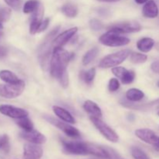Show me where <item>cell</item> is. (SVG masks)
<instances>
[{"mask_svg":"<svg viewBox=\"0 0 159 159\" xmlns=\"http://www.w3.org/2000/svg\"><path fill=\"white\" fill-rule=\"evenodd\" d=\"M135 134L139 139L152 145L155 150L159 152V137L155 132L149 129H138L135 131Z\"/></svg>","mask_w":159,"mask_h":159,"instance_id":"obj_10","label":"cell"},{"mask_svg":"<svg viewBox=\"0 0 159 159\" xmlns=\"http://www.w3.org/2000/svg\"><path fill=\"white\" fill-rule=\"evenodd\" d=\"M3 28V26H2V23H0V30H2Z\"/></svg>","mask_w":159,"mask_h":159,"instance_id":"obj_42","label":"cell"},{"mask_svg":"<svg viewBox=\"0 0 159 159\" xmlns=\"http://www.w3.org/2000/svg\"><path fill=\"white\" fill-rule=\"evenodd\" d=\"M110 30L115 31L119 34H128V33H134L140 31L141 26L138 22L135 21H126L122 23H116L110 25L108 27Z\"/></svg>","mask_w":159,"mask_h":159,"instance_id":"obj_9","label":"cell"},{"mask_svg":"<svg viewBox=\"0 0 159 159\" xmlns=\"http://www.w3.org/2000/svg\"><path fill=\"white\" fill-rule=\"evenodd\" d=\"M135 76L136 75H135L134 71L127 70V71L124 72V74L123 75L122 77L120 78V80L123 83L126 84V85H127V84H130L134 82V80L135 79Z\"/></svg>","mask_w":159,"mask_h":159,"instance_id":"obj_30","label":"cell"},{"mask_svg":"<svg viewBox=\"0 0 159 159\" xmlns=\"http://www.w3.org/2000/svg\"><path fill=\"white\" fill-rule=\"evenodd\" d=\"M158 116H159V111L158 112Z\"/></svg>","mask_w":159,"mask_h":159,"instance_id":"obj_46","label":"cell"},{"mask_svg":"<svg viewBox=\"0 0 159 159\" xmlns=\"http://www.w3.org/2000/svg\"><path fill=\"white\" fill-rule=\"evenodd\" d=\"M59 29H60V26H57L53 30H51L45 37L44 40L39 48V61H40V65L43 70L48 69V66H49V62H51L50 56L51 54V50H52V48L54 49L53 40H54L55 35L57 34Z\"/></svg>","mask_w":159,"mask_h":159,"instance_id":"obj_2","label":"cell"},{"mask_svg":"<svg viewBox=\"0 0 159 159\" xmlns=\"http://www.w3.org/2000/svg\"><path fill=\"white\" fill-rule=\"evenodd\" d=\"M158 8L153 0H148L143 7V15L147 18L153 19L158 16Z\"/></svg>","mask_w":159,"mask_h":159,"instance_id":"obj_16","label":"cell"},{"mask_svg":"<svg viewBox=\"0 0 159 159\" xmlns=\"http://www.w3.org/2000/svg\"><path fill=\"white\" fill-rule=\"evenodd\" d=\"M49 23H50L49 18H46L44 20H43V22H42L41 24H40V27H39L38 32H42V31L45 30L48 28V25H49Z\"/></svg>","mask_w":159,"mask_h":159,"instance_id":"obj_37","label":"cell"},{"mask_svg":"<svg viewBox=\"0 0 159 159\" xmlns=\"http://www.w3.org/2000/svg\"><path fill=\"white\" fill-rule=\"evenodd\" d=\"M78 32V27H72L64 31L55 37L53 40V48H62Z\"/></svg>","mask_w":159,"mask_h":159,"instance_id":"obj_13","label":"cell"},{"mask_svg":"<svg viewBox=\"0 0 159 159\" xmlns=\"http://www.w3.org/2000/svg\"><path fill=\"white\" fill-rule=\"evenodd\" d=\"M2 35H3V33L2 32V31H0V38H1V37H2Z\"/></svg>","mask_w":159,"mask_h":159,"instance_id":"obj_43","label":"cell"},{"mask_svg":"<svg viewBox=\"0 0 159 159\" xmlns=\"http://www.w3.org/2000/svg\"><path fill=\"white\" fill-rule=\"evenodd\" d=\"M155 46V40L150 37H144L138 40L137 43V48L138 50L144 53H147L150 51Z\"/></svg>","mask_w":159,"mask_h":159,"instance_id":"obj_19","label":"cell"},{"mask_svg":"<svg viewBox=\"0 0 159 159\" xmlns=\"http://www.w3.org/2000/svg\"><path fill=\"white\" fill-rule=\"evenodd\" d=\"M17 125L20 127H21L24 131H31L34 130V124H33L32 121L26 116V117L20 118V119H17L16 121Z\"/></svg>","mask_w":159,"mask_h":159,"instance_id":"obj_24","label":"cell"},{"mask_svg":"<svg viewBox=\"0 0 159 159\" xmlns=\"http://www.w3.org/2000/svg\"><path fill=\"white\" fill-rule=\"evenodd\" d=\"M7 49L5 47L0 45V58H2V57H6L7 55Z\"/></svg>","mask_w":159,"mask_h":159,"instance_id":"obj_39","label":"cell"},{"mask_svg":"<svg viewBox=\"0 0 159 159\" xmlns=\"http://www.w3.org/2000/svg\"><path fill=\"white\" fill-rule=\"evenodd\" d=\"M138 109L141 110V109H144V110H159V99H156V100H154L152 102H149V103L146 104L144 106H140L138 107Z\"/></svg>","mask_w":159,"mask_h":159,"instance_id":"obj_33","label":"cell"},{"mask_svg":"<svg viewBox=\"0 0 159 159\" xmlns=\"http://www.w3.org/2000/svg\"><path fill=\"white\" fill-rule=\"evenodd\" d=\"M151 68H152V70L154 72L159 74V61L153 62L152 65H151Z\"/></svg>","mask_w":159,"mask_h":159,"instance_id":"obj_38","label":"cell"},{"mask_svg":"<svg viewBox=\"0 0 159 159\" xmlns=\"http://www.w3.org/2000/svg\"><path fill=\"white\" fill-rule=\"evenodd\" d=\"M0 79L8 84H16L21 81L13 72L9 70H2L0 71Z\"/></svg>","mask_w":159,"mask_h":159,"instance_id":"obj_20","label":"cell"},{"mask_svg":"<svg viewBox=\"0 0 159 159\" xmlns=\"http://www.w3.org/2000/svg\"><path fill=\"white\" fill-rule=\"evenodd\" d=\"M11 16V9L9 8H2L0 9V23L8 21Z\"/></svg>","mask_w":159,"mask_h":159,"instance_id":"obj_31","label":"cell"},{"mask_svg":"<svg viewBox=\"0 0 159 159\" xmlns=\"http://www.w3.org/2000/svg\"><path fill=\"white\" fill-rule=\"evenodd\" d=\"M44 119L46 120L48 122H49L50 124H53V125L55 126L56 127H57V128L60 129L61 130H62L65 134L68 135L70 138H78L80 137V133H79V130L76 129L75 127L71 126L70 124H68V123L67 124L66 122H62V121L59 120H57L55 119V118L52 117L51 116H45Z\"/></svg>","mask_w":159,"mask_h":159,"instance_id":"obj_8","label":"cell"},{"mask_svg":"<svg viewBox=\"0 0 159 159\" xmlns=\"http://www.w3.org/2000/svg\"><path fill=\"white\" fill-rule=\"evenodd\" d=\"M43 6L40 4L38 9L33 12L32 17H31L30 25V33L31 34H35L38 32L39 27L43 22Z\"/></svg>","mask_w":159,"mask_h":159,"instance_id":"obj_14","label":"cell"},{"mask_svg":"<svg viewBox=\"0 0 159 159\" xmlns=\"http://www.w3.org/2000/svg\"><path fill=\"white\" fill-rule=\"evenodd\" d=\"M126 97L131 102H138L144 97V94L141 90L138 89H130L126 93Z\"/></svg>","mask_w":159,"mask_h":159,"instance_id":"obj_21","label":"cell"},{"mask_svg":"<svg viewBox=\"0 0 159 159\" xmlns=\"http://www.w3.org/2000/svg\"><path fill=\"white\" fill-rule=\"evenodd\" d=\"M25 89V83L23 81H20L16 84H0V96L6 99H14L22 94Z\"/></svg>","mask_w":159,"mask_h":159,"instance_id":"obj_7","label":"cell"},{"mask_svg":"<svg viewBox=\"0 0 159 159\" xmlns=\"http://www.w3.org/2000/svg\"><path fill=\"white\" fill-rule=\"evenodd\" d=\"M20 137L23 138L26 141H29L30 143L36 144H41L46 142V137L41 133L35 130H33L31 131H23L20 134Z\"/></svg>","mask_w":159,"mask_h":159,"instance_id":"obj_15","label":"cell"},{"mask_svg":"<svg viewBox=\"0 0 159 159\" xmlns=\"http://www.w3.org/2000/svg\"><path fill=\"white\" fill-rule=\"evenodd\" d=\"M120 82L117 79H111L109 82L108 88L110 92H116L120 88Z\"/></svg>","mask_w":159,"mask_h":159,"instance_id":"obj_35","label":"cell"},{"mask_svg":"<svg viewBox=\"0 0 159 159\" xmlns=\"http://www.w3.org/2000/svg\"><path fill=\"white\" fill-rule=\"evenodd\" d=\"M40 5L38 0H28L23 6V12L24 13H33L34 11L38 9Z\"/></svg>","mask_w":159,"mask_h":159,"instance_id":"obj_26","label":"cell"},{"mask_svg":"<svg viewBox=\"0 0 159 159\" xmlns=\"http://www.w3.org/2000/svg\"><path fill=\"white\" fill-rule=\"evenodd\" d=\"M130 54V51L128 49L122 50L118 52L106 56L99 63V67L102 68H110L120 65Z\"/></svg>","mask_w":159,"mask_h":159,"instance_id":"obj_5","label":"cell"},{"mask_svg":"<svg viewBox=\"0 0 159 159\" xmlns=\"http://www.w3.org/2000/svg\"><path fill=\"white\" fill-rule=\"evenodd\" d=\"M4 1L10 8L15 10H19L21 7L23 0H4Z\"/></svg>","mask_w":159,"mask_h":159,"instance_id":"obj_34","label":"cell"},{"mask_svg":"<svg viewBox=\"0 0 159 159\" xmlns=\"http://www.w3.org/2000/svg\"><path fill=\"white\" fill-rule=\"evenodd\" d=\"M90 120L94 124L97 130L102 134V136L108 141L113 143H116L119 141V136L110 127H109L106 123H104L99 117L90 116Z\"/></svg>","mask_w":159,"mask_h":159,"instance_id":"obj_6","label":"cell"},{"mask_svg":"<svg viewBox=\"0 0 159 159\" xmlns=\"http://www.w3.org/2000/svg\"><path fill=\"white\" fill-rule=\"evenodd\" d=\"M10 149L9 138L7 134L0 135V151L4 153H8Z\"/></svg>","mask_w":159,"mask_h":159,"instance_id":"obj_27","label":"cell"},{"mask_svg":"<svg viewBox=\"0 0 159 159\" xmlns=\"http://www.w3.org/2000/svg\"><path fill=\"white\" fill-rule=\"evenodd\" d=\"M0 113L13 119H20L28 116V112L26 110L10 105L0 106Z\"/></svg>","mask_w":159,"mask_h":159,"instance_id":"obj_11","label":"cell"},{"mask_svg":"<svg viewBox=\"0 0 159 159\" xmlns=\"http://www.w3.org/2000/svg\"><path fill=\"white\" fill-rule=\"evenodd\" d=\"M43 151L38 144H26L23 147V158L24 159H40L43 156Z\"/></svg>","mask_w":159,"mask_h":159,"instance_id":"obj_12","label":"cell"},{"mask_svg":"<svg viewBox=\"0 0 159 159\" xmlns=\"http://www.w3.org/2000/svg\"><path fill=\"white\" fill-rule=\"evenodd\" d=\"M61 12L66 16L67 17L69 18H73L75 17L78 15L79 12V9L76 5L73 4V3L68 2L64 5L61 7Z\"/></svg>","mask_w":159,"mask_h":159,"instance_id":"obj_22","label":"cell"},{"mask_svg":"<svg viewBox=\"0 0 159 159\" xmlns=\"http://www.w3.org/2000/svg\"><path fill=\"white\" fill-rule=\"evenodd\" d=\"M99 2H118L119 0H97Z\"/></svg>","mask_w":159,"mask_h":159,"instance_id":"obj_40","label":"cell"},{"mask_svg":"<svg viewBox=\"0 0 159 159\" xmlns=\"http://www.w3.org/2000/svg\"><path fill=\"white\" fill-rule=\"evenodd\" d=\"M89 26L94 31H99L103 29L104 26L102 24V22L100 20H97V19H92L89 21Z\"/></svg>","mask_w":159,"mask_h":159,"instance_id":"obj_32","label":"cell"},{"mask_svg":"<svg viewBox=\"0 0 159 159\" xmlns=\"http://www.w3.org/2000/svg\"><path fill=\"white\" fill-rule=\"evenodd\" d=\"M74 57L62 48H54L50 62V71L52 77L57 79L64 88H67L69 84L67 67L70 61Z\"/></svg>","mask_w":159,"mask_h":159,"instance_id":"obj_1","label":"cell"},{"mask_svg":"<svg viewBox=\"0 0 159 159\" xmlns=\"http://www.w3.org/2000/svg\"><path fill=\"white\" fill-rule=\"evenodd\" d=\"M131 155L134 159H150L148 155L138 147L131 148Z\"/></svg>","mask_w":159,"mask_h":159,"instance_id":"obj_29","label":"cell"},{"mask_svg":"<svg viewBox=\"0 0 159 159\" xmlns=\"http://www.w3.org/2000/svg\"><path fill=\"white\" fill-rule=\"evenodd\" d=\"M148 57L147 55L140 53L133 52L130 54V61L134 64H141L144 63L147 61Z\"/></svg>","mask_w":159,"mask_h":159,"instance_id":"obj_28","label":"cell"},{"mask_svg":"<svg viewBox=\"0 0 159 159\" xmlns=\"http://www.w3.org/2000/svg\"><path fill=\"white\" fill-rule=\"evenodd\" d=\"M83 108L91 116H95V117H102V111L99 108V106L96 102H93L91 100H86L83 105Z\"/></svg>","mask_w":159,"mask_h":159,"instance_id":"obj_17","label":"cell"},{"mask_svg":"<svg viewBox=\"0 0 159 159\" xmlns=\"http://www.w3.org/2000/svg\"><path fill=\"white\" fill-rule=\"evenodd\" d=\"M53 110H54V113H55L56 116H58L64 122L68 123V124H75V120L74 119L72 115L65 109L61 108L60 107H54Z\"/></svg>","mask_w":159,"mask_h":159,"instance_id":"obj_18","label":"cell"},{"mask_svg":"<svg viewBox=\"0 0 159 159\" xmlns=\"http://www.w3.org/2000/svg\"><path fill=\"white\" fill-rule=\"evenodd\" d=\"M148 1V0H135V2H136L138 4H143V3L147 2Z\"/></svg>","mask_w":159,"mask_h":159,"instance_id":"obj_41","label":"cell"},{"mask_svg":"<svg viewBox=\"0 0 159 159\" xmlns=\"http://www.w3.org/2000/svg\"><path fill=\"white\" fill-rule=\"evenodd\" d=\"M157 85H158V87L159 88V81H158V82H157Z\"/></svg>","mask_w":159,"mask_h":159,"instance_id":"obj_44","label":"cell"},{"mask_svg":"<svg viewBox=\"0 0 159 159\" xmlns=\"http://www.w3.org/2000/svg\"><path fill=\"white\" fill-rule=\"evenodd\" d=\"M99 53V49L97 48H94L93 49L89 50L85 54V55L82 57V64L83 65H88L96 58Z\"/></svg>","mask_w":159,"mask_h":159,"instance_id":"obj_25","label":"cell"},{"mask_svg":"<svg viewBox=\"0 0 159 159\" xmlns=\"http://www.w3.org/2000/svg\"><path fill=\"white\" fill-rule=\"evenodd\" d=\"M126 71H127V69L125 68H124V67H115V68H112V72H113V74L120 79V78L122 77L123 75L124 74V72Z\"/></svg>","mask_w":159,"mask_h":159,"instance_id":"obj_36","label":"cell"},{"mask_svg":"<svg viewBox=\"0 0 159 159\" xmlns=\"http://www.w3.org/2000/svg\"><path fill=\"white\" fill-rule=\"evenodd\" d=\"M157 49H158L159 50V43L158 45H157Z\"/></svg>","mask_w":159,"mask_h":159,"instance_id":"obj_45","label":"cell"},{"mask_svg":"<svg viewBox=\"0 0 159 159\" xmlns=\"http://www.w3.org/2000/svg\"><path fill=\"white\" fill-rule=\"evenodd\" d=\"M63 151L68 155H87L93 152V144L79 141H62Z\"/></svg>","mask_w":159,"mask_h":159,"instance_id":"obj_3","label":"cell"},{"mask_svg":"<svg viewBox=\"0 0 159 159\" xmlns=\"http://www.w3.org/2000/svg\"><path fill=\"white\" fill-rule=\"evenodd\" d=\"M96 68H92L87 71H81L80 73V78L88 85H91L93 82V80L96 76Z\"/></svg>","mask_w":159,"mask_h":159,"instance_id":"obj_23","label":"cell"},{"mask_svg":"<svg viewBox=\"0 0 159 159\" xmlns=\"http://www.w3.org/2000/svg\"><path fill=\"white\" fill-rule=\"evenodd\" d=\"M130 41L129 38L121 36V34L110 30L99 37V42L102 44L108 47L125 46L128 44Z\"/></svg>","mask_w":159,"mask_h":159,"instance_id":"obj_4","label":"cell"}]
</instances>
